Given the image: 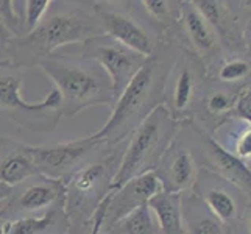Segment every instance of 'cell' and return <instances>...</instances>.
<instances>
[{"label":"cell","instance_id":"cell-1","mask_svg":"<svg viewBox=\"0 0 251 234\" xmlns=\"http://www.w3.org/2000/svg\"><path fill=\"white\" fill-rule=\"evenodd\" d=\"M181 49L169 41H158L153 53L116 99L109 119L92 136L112 147L125 142L151 111L166 103L167 80Z\"/></svg>","mask_w":251,"mask_h":234},{"label":"cell","instance_id":"cell-2","mask_svg":"<svg viewBox=\"0 0 251 234\" xmlns=\"http://www.w3.org/2000/svg\"><path fill=\"white\" fill-rule=\"evenodd\" d=\"M50 6L36 28L6 44L8 61L19 69L39 66L59 47L83 42L103 34L91 3H61Z\"/></svg>","mask_w":251,"mask_h":234},{"label":"cell","instance_id":"cell-3","mask_svg":"<svg viewBox=\"0 0 251 234\" xmlns=\"http://www.w3.org/2000/svg\"><path fill=\"white\" fill-rule=\"evenodd\" d=\"M38 67L58 91L63 117H75L83 109L95 105H114L109 77L89 58L53 53Z\"/></svg>","mask_w":251,"mask_h":234},{"label":"cell","instance_id":"cell-4","mask_svg":"<svg viewBox=\"0 0 251 234\" xmlns=\"http://www.w3.org/2000/svg\"><path fill=\"white\" fill-rule=\"evenodd\" d=\"M125 145L122 142L103 149L100 156L89 159L67 180L64 190L66 234H91L94 214L111 192Z\"/></svg>","mask_w":251,"mask_h":234},{"label":"cell","instance_id":"cell-5","mask_svg":"<svg viewBox=\"0 0 251 234\" xmlns=\"http://www.w3.org/2000/svg\"><path fill=\"white\" fill-rule=\"evenodd\" d=\"M179 125L169 109L161 105L137 127L125 145L119 170L111 184V192L131 178L156 169L161 156L178 134Z\"/></svg>","mask_w":251,"mask_h":234},{"label":"cell","instance_id":"cell-6","mask_svg":"<svg viewBox=\"0 0 251 234\" xmlns=\"http://www.w3.org/2000/svg\"><path fill=\"white\" fill-rule=\"evenodd\" d=\"M24 71L11 64L0 67V116L28 131L49 133L63 117L61 99L51 88L41 102H25L21 95Z\"/></svg>","mask_w":251,"mask_h":234},{"label":"cell","instance_id":"cell-7","mask_svg":"<svg viewBox=\"0 0 251 234\" xmlns=\"http://www.w3.org/2000/svg\"><path fill=\"white\" fill-rule=\"evenodd\" d=\"M206 78L207 71L203 63L194 53L181 49L169 75L164 103L179 127L194 120Z\"/></svg>","mask_w":251,"mask_h":234},{"label":"cell","instance_id":"cell-8","mask_svg":"<svg viewBox=\"0 0 251 234\" xmlns=\"http://www.w3.org/2000/svg\"><path fill=\"white\" fill-rule=\"evenodd\" d=\"M190 2L217 33L225 55H250V2Z\"/></svg>","mask_w":251,"mask_h":234},{"label":"cell","instance_id":"cell-9","mask_svg":"<svg viewBox=\"0 0 251 234\" xmlns=\"http://www.w3.org/2000/svg\"><path fill=\"white\" fill-rule=\"evenodd\" d=\"M105 145L95 137L86 136L81 139L53 142L49 145H30L31 158L39 175L59 180L66 184L74 173L92 159L94 153L101 152Z\"/></svg>","mask_w":251,"mask_h":234},{"label":"cell","instance_id":"cell-10","mask_svg":"<svg viewBox=\"0 0 251 234\" xmlns=\"http://www.w3.org/2000/svg\"><path fill=\"white\" fill-rule=\"evenodd\" d=\"M192 194L215 219L234 231L250 215V195L229 181L200 169Z\"/></svg>","mask_w":251,"mask_h":234},{"label":"cell","instance_id":"cell-11","mask_svg":"<svg viewBox=\"0 0 251 234\" xmlns=\"http://www.w3.org/2000/svg\"><path fill=\"white\" fill-rule=\"evenodd\" d=\"M92 10L101 25L103 34L134 50L144 58L150 56L158 41L151 38L145 25L136 16V10L125 3L92 2Z\"/></svg>","mask_w":251,"mask_h":234},{"label":"cell","instance_id":"cell-12","mask_svg":"<svg viewBox=\"0 0 251 234\" xmlns=\"http://www.w3.org/2000/svg\"><path fill=\"white\" fill-rule=\"evenodd\" d=\"M81 56L92 59L106 72L114 91V99L122 94L125 86L145 61L142 55L106 34L86 39L81 44Z\"/></svg>","mask_w":251,"mask_h":234},{"label":"cell","instance_id":"cell-13","mask_svg":"<svg viewBox=\"0 0 251 234\" xmlns=\"http://www.w3.org/2000/svg\"><path fill=\"white\" fill-rule=\"evenodd\" d=\"M181 127L187 128V131L192 133L197 141V153H194V156L198 167L229 181L242 192L250 195L251 172L248 164L237 159L234 155L225 149L222 142L215 139L214 134L207 133L197 124L189 122Z\"/></svg>","mask_w":251,"mask_h":234},{"label":"cell","instance_id":"cell-14","mask_svg":"<svg viewBox=\"0 0 251 234\" xmlns=\"http://www.w3.org/2000/svg\"><path fill=\"white\" fill-rule=\"evenodd\" d=\"M178 39L179 47L194 53L203 63L207 72L225 56L217 33L195 10L190 0L179 2Z\"/></svg>","mask_w":251,"mask_h":234},{"label":"cell","instance_id":"cell-15","mask_svg":"<svg viewBox=\"0 0 251 234\" xmlns=\"http://www.w3.org/2000/svg\"><path fill=\"white\" fill-rule=\"evenodd\" d=\"M66 184L59 180L34 175L13 187L11 197L6 202L5 219H19L27 215L44 214L51 208L64 205Z\"/></svg>","mask_w":251,"mask_h":234},{"label":"cell","instance_id":"cell-16","mask_svg":"<svg viewBox=\"0 0 251 234\" xmlns=\"http://www.w3.org/2000/svg\"><path fill=\"white\" fill-rule=\"evenodd\" d=\"M153 172L164 192L186 195L192 194L200 167L190 147L176 134Z\"/></svg>","mask_w":251,"mask_h":234},{"label":"cell","instance_id":"cell-17","mask_svg":"<svg viewBox=\"0 0 251 234\" xmlns=\"http://www.w3.org/2000/svg\"><path fill=\"white\" fill-rule=\"evenodd\" d=\"M247 84H225L207 75L200 99H198L192 122L214 134L229 120L237 95Z\"/></svg>","mask_w":251,"mask_h":234},{"label":"cell","instance_id":"cell-18","mask_svg":"<svg viewBox=\"0 0 251 234\" xmlns=\"http://www.w3.org/2000/svg\"><path fill=\"white\" fill-rule=\"evenodd\" d=\"M161 190L162 187L158 177L154 175V172H149L136 178H131L119 189L109 192L106 200L105 217H103V225L100 231L109 228L111 225L124 219L125 215L133 212L137 208L145 206L150 202V198L161 192Z\"/></svg>","mask_w":251,"mask_h":234},{"label":"cell","instance_id":"cell-19","mask_svg":"<svg viewBox=\"0 0 251 234\" xmlns=\"http://www.w3.org/2000/svg\"><path fill=\"white\" fill-rule=\"evenodd\" d=\"M34 175L39 173L33 162L30 145L0 136V183L16 187Z\"/></svg>","mask_w":251,"mask_h":234},{"label":"cell","instance_id":"cell-20","mask_svg":"<svg viewBox=\"0 0 251 234\" xmlns=\"http://www.w3.org/2000/svg\"><path fill=\"white\" fill-rule=\"evenodd\" d=\"M2 234H66L67 219L64 205H59L39 215L19 219H3L0 222Z\"/></svg>","mask_w":251,"mask_h":234},{"label":"cell","instance_id":"cell-21","mask_svg":"<svg viewBox=\"0 0 251 234\" xmlns=\"http://www.w3.org/2000/svg\"><path fill=\"white\" fill-rule=\"evenodd\" d=\"M181 217L184 234H234L215 219L194 194L181 195Z\"/></svg>","mask_w":251,"mask_h":234},{"label":"cell","instance_id":"cell-22","mask_svg":"<svg viewBox=\"0 0 251 234\" xmlns=\"http://www.w3.org/2000/svg\"><path fill=\"white\" fill-rule=\"evenodd\" d=\"M158 225V234H184L181 217V195L158 192L147 203Z\"/></svg>","mask_w":251,"mask_h":234},{"label":"cell","instance_id":"cell-23","mask_svg":"<svg viewBox=\"0 0 251 234\" xmlns=\"http://www.w3.org/2000/svg\"><path fill=\"white\" fill-rule=\"evenodd\" d=\"M250 55H225L207 75L225 84L250 83Z\"/></svg>","mask_w":251,"mask_h":234},{"label":"cell","instance_id":"cell-24","mask_svg":"<svg viewBox=\"0 0 251 234\" xmlns=\"http://www.w3.org/2000/svg\"><path fill=\"white\" fill-rule=\"evenodd\" d=\"M103 231L106 234H158V225L150 208L145 205Z\"/></svg>","mask_w":251,"mask_h":234},{"label":"cell","instance_id":"cell-25","mask_svg":"<svg viewBox=\"0 0 251 234\" xmlns=\"http://www.w3.org/2000/svg\"><path fill=\"white\" fill-rule=\"evenodd\" d=\"M234 128L229 130V144L231 147L226 149L229 153H232L237 159L244 161L245 164L250 162V156H251V128L250 124L245 122H239L237 120V130L234 125V120H228Z\"/></svg>","mask_w":251,"mask_h":234},{"label":"cell","instance_id":"cell-26","mask_svg":"<svg viewBox=\"0 0 251 234\" xmlns=\"http://www.w3.org/2000/svg\"><path fill=\"white\" fill-rule=\"evenodd\" d=\"M25 16H24V34L30 33L41 24L44 16L51 6V0H25L22 3Z\"/></svg>","mask_w":251,"mask_h":234},{"label":"cell","instance_id":"cell-27","mask_svg":"<svg viewBox=\"0 0 251 234\" xmlns=\"http://www.w3.org/2000/svg\"><path fill=\"white\" fill-rule=\"evenodd\" d=\"M0 21L13 39L24 34V17L16 11L14 2L11 0H0Z\"/></svg>","mask_w":251,"mask_h":234},{"label":"cell","instance_id":"cell-28","mask_svg":"<svg viewBox=\"0 0 251 234\" xmlns=\"http://www.w3.org/2000/svg\"><path fill=\"white\" fill-rule=\"evenodd\" d=\"M229 120H239V122H251V88L247 84L237 95L234 108L231 111Z\"/></svg>","mask_w":251,"mask_h":234},{"label":"cell","instance_id":"cell-29","mask_svg":"<svg viewBox=\"0 0 251 234\" xmlns=\"http://www.w3.org/2000/svg\"><path fill=\"white\" fill-rule=\"evenodd\" d=\"M13 38H11V34H10V31H8L6 28H5V25L2 24V21H0V46L2 47H6V44L10 42Z\"/></svg>","mask_w":251,"mask_h":234},{"label":"cell","instance_id":"cell-30","mask_svg":"<svg viewBox=\"0 0 251 234\" xmlns=\"http://www.w3.org/2000/svg\"><path fill=\"white\" fill-rule=\"evenodd\" d=\"M11 192H13V187L10 186H5L0 183V205H3L8 202V198L11 197Z\"/></svg>","mask_w":251,"mask_h":234},{"label":"cell","instance_id":"cell-31","mask_svg":"<svg viewBox=\"0 0 251 234\" xmlns=\"http://www.w3.org/2000/svg\"><path fill=\"white\" fill-rule=\"evenodd\" d=\"M5 215H6V203L0 205V220L5 219Z\"/></svg>","mask_w":251,"mask_h":234},{"label":"cell","instance_id":"cell-32","mask_svg":"<svg viewBox=\"0 0 251 234\" xmlns=\"http://www.w3.org/2000/svg\"><path fill=\"white\" fill-rule=\"evenodd\" d=\"M6 64H10V61L5 58V59H0V67H3V66H6Z\"/></svg>","mask_w":251,"mask_h":234},{"label":"cell","instance_id":"cell-33","mask_svg":"<svg viewBox=\"0 0 251 234\" xmlns=\"http://www.w3.org/2000/svg\"><path fill=\"white\" fill-rule=\"evenodd\" d=\"M91 234H106L105 231H99V233H91Z\"/></svg>","mask_w":251,"mask_h":234},{"label":"cell","instance_id":"cell-34","mask_svg":"<svg viewBox=\"0 0 251 234\" xmlns=\"http://www.w3.org/2000/svg\"><path fill=\"white\" fill-rule=\"evenodd\" d=\"M2 220H3V219H2ZM2 220H0V222H2ZM0 234H2V230H0Z\"/></svg>","mask_w":251,"mask_h":234}]
</instances>
